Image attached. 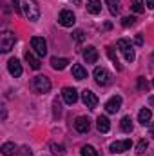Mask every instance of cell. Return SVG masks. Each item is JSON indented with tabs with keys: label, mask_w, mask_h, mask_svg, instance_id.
Masks as SVG:
<instances>
[{
	"label": "cell",
	"mask_w": 154,
	"mask_h": 156,
	"mask_svg": "<svg viewBox=\"0 0 154 156\" xmlns=\"http://www.w3.org/2000/svg\"><path fill=\"white\" fill-rule=\"evenodd\" d=\"M22 11L27 16V20H31V22H37L40 18V7L35 0H24L22 2Z\"/></svg>",
	"instance_id": "6da1fadb"
},
{
	"label": "cell",
	"mask_w": 154,
	"mask_h": 156,
	"mask_svg": "<svg viewBox=\"0 0 154 156\" xmlns=\"http://www.w3.org/2000/svg\"><path fill=\"white\" fill-rule=\"evenodd\" d=\"M118 49L121 51V55L125 56V60H127V62H134V58H136V55H134V49H132V44H131L129 40H125V38L118 40Z\"/></svg>",
	"instance_id": "7a4b0ae2"
},
{
	"label": "cell",
	"mask_w": 154,
	"mask_h": 156,
	"mask_svg": "<svg viewBox=\"0 0 154 156\" xmlns=\"http://www.w3.org/2000/svg\"><path fill=\"white\" fill-rule=\"evenodd\" d=\"M94 80H96L98 85H109L113 82V75L105 67H96L94 69Z\"/></svg>",
	"instance_id": "3957f363"
},
{
	"label": "cell",
	"mask_w": 154,
	"mask_h": 156,
	"mask_svg": "<svg viewBox=\"0 0 154 156\" xmlns=\"http://www.w3.org/2000/svg\"><path fill=\"white\" fill-rule=\"evenodd\" d=\"M15 42H16L15 33H11V31H5V33L2 35V38H0V49H2V53H9V51L13 49Z\"/></svg>",
	"instance_id": "277c9868"
},
{
	"label": "cell",
	"mask_w": 154,
	"mask_h": 156,
	"mask_svg": "<svg viewBox=\"0 0 154 156\" xmlns=\"http://www.w3.org/2000/svg\"><path fill=\"white\" fill-rule=\"evenodd\" d=\"M33 89H35L37 93H49V91H51V80L47 76L33 78Z\"/></svg>",
	"instance_id": "5b68a950"
},
{
	"label": "cell",
	"mask_w": 154,
	"mask_h": 156,
	"mask_svg": "<svg viewBox=\"0 0 154 156\" xmlns=\"http://www.w3.org/2000/svg\"><path fill=\"white\" fill-rule=\"evenodd\" d=\"M58 22H60V26H64V27H73L75 22H76V16H75L73 11L64 9V11L60 13V16H58Z\"/></svg>",
	"instance_id": "8992f818"
},
{
	"label": "cell",
	"mask_w": 154,
	"mask_h": 156,
	"mask_svg": "<svg viewBox=\"0 0 154 156\" xmlns=\"http://www.w3.org/2000/svg\"><path fill=\"white\" fill-rule=\"evenodd\" d=\"M31 47L35 49V53L38 56H45V53H47V44L42 37H33L31 38Z\"/></svg>",
	"instance_id": "52a82bcc"
},
{
	"label": "cell",
	"mask_w": 154,
	"mask_h": 156,
	"mask_svg": "<svg viewBox=\"0 0 154 156\" xmlns=\"http://www.w3.org/2000/svg\"><path fill=\"white\" fill-rule=\"evenodd\" d=\"M82 102L89 107V109H94L96 105H98V96L93 93V91H89V89H85L83 93H82Z\"/></svg>",
	"instance_id": "ba28073f"
},
{
	"label": "cell",
	"mask_w": 154,
	"mask_h": 156,
	"mask_svg": "<svg viewBox=\"0 0 154 156\" xmlns=\"http://www.w3.org/2000/svg\"><path fill=\"white\" fill-rule=\"evenodd\" d=\"M131 145H132L131 140H120V142H113V144H111L109 151H111V153H125V151L131 149Z\"/></svg>",
	"instance_id": "9c48e42d"
},
{
	"label": "cell",
	"mask_w": 154,
	"mask_h": 156,
	"mask_svg": "<svg viewBox=\"0 0 154 156\" xmlns=\"http://www.w3.org/2000/svg\"><path fill=\"white\" fill-rule=\"evenodd\" d=\"M62 96H64L65 104H69V105H73V104L78 102V93H76V89H73V87H64Z\"/></svg>",
	"instance_id": "30bf717a"
},
{
	"label": "cell",
	"mask_w": 154,
	"mask_h": 156,
	"mask_svg": "<svg viewBox=\"0 0 154 156\" xmlns=\"http://www.w3.org/2000/svg\"><path fill=\"white\" fill-rule=\"evenodd\" d=\"M7 71H9L15 78L20 76V75H22V64H20V60H18V58H11V60L7 62Z\"/></svg>",
	"instance_id": "8fae6325"
},
{
	"label": "cell",
	"mask_w": 154,
	"mask_h": 156,
	"mask_svg": "<svg viewBox=\"0 0 154 156\" xmlns=\"http://www.w3.org/2000/svg\"><path fill=\"white\" fill-rule=\"evenodd\" d=\"M75 129H76L78 133H87V131L91 129V122H89V118L78 116L76 120H75Z\"/></svg>",
	"instance_id": "7c38bea8"
},
{
	"label": "cell",
	"mask_w": 154,
	"mask_h": 156,
	"mask_svg": "<svg viewBox=\"0 0 154 156\" xmlns=\"http://www.w3.org/2000/svg\"><path fill=\"white\" fill-rule=\"evenodd\" d=\"M120 107H121V96H113L105 104V111L107 113H116V111H120Z\"/></svg>",
	"instance_id": "4fadbf2b"
},
{
	"label": "cell",
	"mask_w": 154,
	"mask_h": 156,
	"mask_svg": "<svg viewBox=\"0 0 154 156\" xmlns=\"http://www.w3.org/2000/svg\"><path fill=\"white\" fill-rule=\"evenodd\" d=\"M83 58H85L87 64H94V62L98 60V51H96V47L89 45V47L83 51Z\"/></svg>",
	"instance_id": "5bb4252c"
},
{
	"label": "cell",
	"mask_w": 154,
	"mask_h": 156,
	"mask_svg": "<svg viewBox=\"0 0 154 156\" xmlns=\"http://www.w3.org/2000/svg\"><path fill=\"white\" fill-rule=\"evenodd\" d=\"M96 127H98L100 133H109V129H111L109 118L107 116H98V120H96Z\"/></svg>",
	"instance_id": "9a60e30c"
},
{
	"label": "cell",
	"mask_w": 154,
	"mask_h": 156,
	"mask_svg": "<svg viewBox=\"0 0 154 156\" xmlns=\"http://www.w3.org/2000/svg\"><path fill=\"white\" fill-rule=\"evenodd\" d=\"M67 64H69V60H67V58H58V56H53V58H51V66H53V69H56V71L65 69V67H67Z\"/></svg>",
	"instance_id": "2e32d148"
},
{
	"label": "cell",
	"mask_w": 154,
	"mask_h": 156,
	"mask_svg": "<svg viewBox=\"0 0 154 156\" xmlns=\"http://www.w3.org/2000/svg\"><path fill=\"white\" fill-rule=\"evenodd\" d=\"M87 11L91 15H98L102 11V2L100 0H87Z\"/></svg>",
	"instance_id": "e0dca14e"
},
{
	"label": "cell",
	"mask_w": 154,
	"mask_h": 156,
	"mask_svg": "<svg viewBox=\"0 0 154 156\" xmlns=\"http://www.w3.org/2000/svg\"><path fill=\"white\" fill-rule=\"evenodd\" d=\"M73 78H76V80H85V78H87V71H85L80 64H75V66H73Z\"/></svg>",
	"instance_id": "ac0fdd59"
},
{
	"label": "cell",
	"mask_w": 154,
	"mask_h": 156,
	"mask_svg": "<svg viewBox=\"0 0 154 156\" xmlns=\"http://www.w3.org/2000/svg\"><path fill=\"white\" fill-rule=\"evenodd\" d=\"M26 60H27V64H29V67H31V69H35V71H37V69H40V66H42V64H40V60H38V58H37V56H35L33 53H29V51L26 53Z\"/></svg>",
	"instance_id": "d6986e66"
},
{
	"label": "cell",
	"mask_w": 154,
	"mask_h": 156,
	"mask_svg": "<svg viewBox=\"0 0 154 156\" xmlns=\"http://www.w3.org/2000/svg\"><path fill=\"white\" fill-rule=\"evenodd\" d=\"M15 153H18L15 144H11V142H5V144L2 145V154H4V156H15Z\"/></svg>",
	"instance_id": "ffe728a7"
},
{
	"label": "cell",
	"mask_w": 154,
	"mask_h": 156,
	"mask_svg": "<svg viewBox=\"0 0 154 156\" xmlns=\"http://www.w3.org/2000/svg\"><path fill=\"white\" fill-rule=\"evenodd\" d=\"M120 127H121V131L123 133H132V120H131V116H123L121 118V122H120Z\"/></svg>",
	"instance_id": "44dd1931"
},
{
	"label": "cell",
	"mask_w": 154,
	"mask_h": 156,
	"mask_svg": "<svg viewBox=\"0 0 154 156\" xmlns=\"http://www.w3.org/2000/svg\"><path fill=\"white\" fill-rule=\"evenodd\" d=\"M49 149H51V153L54 156H64L65 154V147L60 145V144H54V142H53V144H49Z\"/></svg>",
	"instance_id": "7402d4cb"
},
{
	"label": "cell",
	"mask_w": 154,
	"mask_h": 156,
	"mask_svg": "<svg viewBox=\"0 0 154 156\" xmlns=\"http://www.w3.org/2000/svg\"><path fill=\"white\" fill-rule=\"evenodd\" d=\"M151 116H152V113H151L149 109H142V111H140V115H138V120H140V123L147 125V123L151 122Z\"/></svg>",
	"instance_id": "603a6c76"
},
{
	"label": "cell",
	"mask_w": 154,
	"mask_h": 156,
	"mask_svg": "<svg viewBox=\"0 0 154 156\" xmlns=\"http://www.w3.org/2000/svg\"><path fill=\"white\" fill-rule=\"evenodd\" d=\"M105 4H107L111 15H118V11H120V0H105Z\"/></svg>",
	"instance_id": "cb8c5ba5"
},
{
	"label": "cell",
	"mask_w": 154,
	"mask_h": 156,
	"mask_svg": "<svg viewBox=\"0 0 154 156\" xmlns=\"http://www.w3.org/2000/svg\"><path fill=\"white\" fill-rule=\"evenodd\" d=\"M132 11L134 13H143L145 11V2L143 0H132Z\"/></svg>",
	"instance_id": "d4e9b609"
},
{
	"label": "cell",
	"mask_w": 154,
	"mask_h": 156,
	"mask_svg": "<svg viewBox=\"0 0 154 156\" xmlns=\"http://www.w3.org/2000/svg\"><path fill=\"white\" fill-rule=\"evenodd\" d=\"M82 156H98V153L94 151V147H91V145H83V147H82Z\"/></svg>",
	"instance_id": "484cf974"
},
{
	"label": "cell",
	"mask_w": 154,
	"mask_h": 156,
	"mask_svg": "<svg viewBox=\"0 0 154 156\" xmlns=\"http://www.w3.org/2000/svg\"><path fill=\"white\" fill-rule=\"evenodd\" d=\"M147 147H149V142L143 138V140H140V142H138V145H136V153H140V154H142V153H145V149H147Z\"/></svg>",
	"instance_id": "4316f807"
},
{
	"label": "cell",
	"mask_w": 154,
	"mask_h": 156,
	"mask_svg": "<svg viewBox=\"0 0 154 156\" xmlns=\"http://www.w3.org/2000/svg\"><path fill=\"white\" fill-rule=\"evenodd\" d=\"M107 55H109V58L114 62V66L120 64V62H118V56H116V53H114V49H113V47H107ZM118 69H120V66H118Z\"/></svg>",
	"instance_id": "83f0119b"
},
{
	"label": "cell",
	"mask_w": 154,
	"mask_h": 156,
	"mask_svg": "<svg viewBox=\"0 0 154 156\" xmlns=\"http://www.w3.org/2000/svg\"><path fill=\"white\" fill-rule=\"evenodd\" d=\"M134 22H136L134 16H125V18L121 20V26H123V27H129V26H134Z\"/></svg>",
	"instance_id": "f1b7e54d"
},
{
	"label": "cell",
	"mask_w": 154,
	"mask_h": 156,
	"mask_svg": "<svg viewBox=\"0 0 154 156\" xmlns=\"http://www.w3.org/2000/svg\"><path fill=\"white\" fill-rule=\"evenodd\" d=\"M18 156H33V151H31L29 147H22V149L18 151Z\"/></svg>",
	"instance_id": "f546056e"
},
{
	"label": "cell",
	"mask_w": 154,
	"mask_h": 156,
	"mask_svg": "<svg viewBox=\"0 0 154 156\" xmlns=\"http://www.w3.org/2000/svg\"><path fill=\"white\" fill-rule=\"evenodd\" d=\"M75 38H76V42H83L85 37H83V31H82V29H76V31H75Z\"/></svg>",
	"instance_id": "4dcf8cb0"
},
{
	"label": "cell",
	"mask_w": 154,
	"mask_h": 156,
	"mask_svg": "<svg viewBox=\"0 0 154 156\" xmlns=\"http://www.w3.org/2000/svg\"><path fill=\"white\" fill-rule=\"evenodd\" d=\"M138 87H140V89H142V91H143V89H145V91H147V87H149V83H147V82H145V80H143V78H140V80H138Z\"/></svg>",
	"instance_id": "1f68e13d"
},
{
	"label": "cell",
	"mask_w": 154,
	"mask_h": 156,
	"mask_svg": "<svg viewBox=\"0 0 154 156\" xmlns=\"http://www.w3.org/2000/svg\"><path fill=\"white\" fill-rule=\"evenodd\" d=\"M136 44H138V45L143 44V37H142V35H136Z\"/></svg>",
	"instance_id": "d6a6232c"
},
{
	"label": "cell",
	"mask_w": 154,
	"mask_h": 156,
	"mask_svg": "<svg viewBox=\"0 0 154 156\" xmlns=\"http://www.w3.org/2000/svg\"><path fill=\"white\" fill-rule=\"evenodd\" d=\"M145 5L151 7V9H154V0H145Z\"/></svg>",
	"instance_id": "836d02e7"
},
{
	"label": "cell",
	"mask_w": 154,
	"mask_h": 156,
	"mask_svg": "<svg viewBox=\"0 0 154 156\" xmlns=\"http://www.w3.org/2000/svg\"><path fill=\"white\" fill-rule=\"evenodd\" d=\"M13 2H15V11L20 13V7H18V2H20V0H13Z\"/></svg>",
	"instance_id": "e575fe53"
},
{
	"label": "cell",
	"mask_w": 154,
	"mask_h": 156,
	"mask_svg": "<svg viewBox=\"0 0 154 156\" xmlns=\"http://www.w3.org/2000/svg\"><path fill=\"white\" fill-rule=\"evenodd\" d=\"M151 136H152V138H154V123H152V125H151Z\"/></svg>",
	"instance_id": "d590c367"
},
{
	"label": "cell",
	"mask_w": 154,
	"mask_h": 156,
	"mask_svg": "<svg viewBox=\"0 0 154 156\" xmlns=\"http://www.w3.org/2000/svg\"><path fill=\"white\" fill-rule=\"evenodd\" d=\"M149 102H151V105L154 107V96H151V100H149Z\"/></svg>",
	"instance_id": "8d00e7d4"
},
{
	"label": "cell",
	"mask_w": 154,
	"mask_h": 156,
	"mask_svg": "<svg viewBox=\"0 0 154 156\" xmlns=\"http://www.w3.org/2000/svg\"><path fill=\"white\" fill-rule=\"evenodd\" d=\"M71 2H75V4H76V5H80V0H71Z\"/></svg>",
	"instance_id": "74e56055"
},
{
	"label": "cell",
	"mask_w": 154,
	"mask_h": 156,
	"mask_svg": "<svg viewBox=\"0 0 154 156\" xmlns=\"http://www.w3.org/2000/svg\"><path fill=\"white\" fill-rule=\"evenodd\" d=\"M152 83H154V80H152Z\"/></svg>",
	"instance_id": "f35d334b"
}]
</instances>
